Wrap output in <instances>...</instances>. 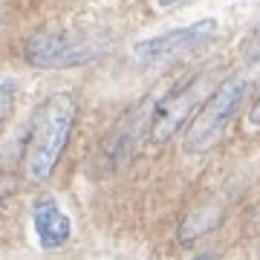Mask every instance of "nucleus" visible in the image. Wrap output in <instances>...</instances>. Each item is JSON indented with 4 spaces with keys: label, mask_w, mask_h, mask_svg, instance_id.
Listing matches in <instances>:
<instances>
[{
    "label": "nucleus",
    "mask_w": 260,
    "mask_h": 260,
    "mask_svg": "<svg viewBox=\"0 0 260 260\" xmlns=\"http://www.w3.org/2000/svg\"><path fill=\"white\" fill-rule=\"evenodd\" d=\"M75 116H78V102L70 90L49 95L41 104V110L32 121V130H29V145L26 156H23L29 182H47L52 177L58 159L73 136Z\"/></svg>",
    "instance_id": "f257e3e1"
},
{
    "label": "nucleus",
    "mask_w": 260,
    "mask_h": 260,
    "mask_svg": "<svg viewBox=\"0 0 260 260\" xmlns=\"http://www.w3.org/2000/svg\"><path fill=\"white\" fill-rule=\"evenodd\" d=\"M246 93H249V81L243 75H232L208 95V102L197 110V116L191 119V127L185 133L188 153H205L223 139L225 127L237 116Z\"/></svg>",
    "instance_id": "f03ea898"
},
{
    "label": "nucleus",
    "mask_w": 260,
    "mask_h": 260,
    "mask_svg": "<svg viewBox=\"0 0 260 260\" xmlns=\"http://www.w3.org/2000/svg\"><path fill=\"white\" fill-rule=\"evenodd\" d=\"M205 90H208V78L205 73L188 75L185 81H179L171 93H165L156 102L153 113H150V127H148V139L153 145H165L177 136L182 124L188 119L197 116V107L205 104Z\"/></svg>",
    "instance_id": "7ed1b4c3"
},
{
    "label": "nucleus",
    "mask_w": 260,
    "mask_h": 260,
    "mask_svg": "<svg viewBox=\"0 0 260 260\" xmlns=\"http://www.w3.org/2000/svg\"><path fill=\"white\" fill-rule=\"evenodd\" d=\"M23 52L26 61L38 70H64L87 64L102 52V47L84 32H38L26 41Z\"/></svg>",
    "instance_id": "20e7f679"
},
{
    "label": "nucleus",
    "mask_w": 260,
    "mask_h": 260,
    "mask_svg": "<svg viewBox=\"0 0 260 260\" xmlns=\"http://www.w3.org/2000/svg\"><path fill=\"white\" fill-rule=\"evenodd\" d=\"M214 32H217V20H211V18L197 20V23L171 29V32H165V35L148 38V41L136 44L133 58H136L139 64H162V61H171V58L182 55V52H188V49L203 47Z\"/></svg>",
    "instance_id": "39448f33"
},
{
    "label": "nucleus",
    "mask_w": 260,
    "mask_h": 260,
    "mask_svg": "<svg viewBox=\"0 0 260 260\" xmlns=\"http://www.w3.org/2000/svg\"><path fill=\"white\" fill-rule=\"evenodd\" d=\"M32 223L44 249H61L73 234V223L55 205V200H38L32 208Z\"/></svg>",
    "instance_id": "423d86ee"
},
{
    "label": "nucleus",
    "mask_w": 260,
    "mask_h": 260,
    "mask_svg": "<svg viewBox=\"0 0 260 260\" xmlns=\"http://www.w3.org/2000/svg\"><path fill=\"white\" fill-rule=\"evenodd\" d=\"M15 95H18V84L12 78H0V127L6 124L12 107H15Z\"/></svg>",
    "instance_id": "0eeeda50"
},
{
    "label": "nucleus",
    "mask_w": 260,
    "mask_h": 260,
    "mask_svg": "<svg viewBox=\"0 0 260 260\" xmlns=\"http://www.w3.org/2000/svg\"><path fill=\"white\" fill-rule=\"evenodd\" d=\"M246 58H249V61H257L260 58V26L251 32L249 44H246Z\"/></svg>",
    "instance_id": "6e6552de"
},
{
    "label": "nucleus",
    "mask_w": 260,
    "mask_h": 260,
    "mask_svg": "<svg viewBox=\"0 0 260 260\" xmlns=\"http://www.w3.org/2000/svg\"><path fill=\"white\" fill-rule=\"evenodd\" d=\"M182 3H188V0H156L159 9H174V6H182Z\"/></svg>",
    "instance_id": "1a4fd4ad"
},
{
    "label": "nucleus",
    "mask_w": 260,
    "mask_h": 260,
    "mask_svg": "<svg viewBox=\"0 0 260 260\" xmlns=\"http://www.w3.org/2000/svg\"><path fill=\"white\" fill-rule=\"evenodd\" d=\"M249 121H251V124H254V127H260V99H257V104H254V110H251Z\"/></svg>",
    "instance_id": "9d476101"
},
{
    "label": "nucleus",
    "mask_w": 260,
    "mask_h": 260,
    "mask_svg": "<svg viewBox=\"0 0 260 260\" xmlns=\"http://www.w3.org/2000/svg\"><path fill=\"white\" fill-rule=\"evenodd\" d=\"M194 260H211V254H200V257H194Z\"/></svg>",
    "instance_id": "9b49d317"
}]
</instances>
